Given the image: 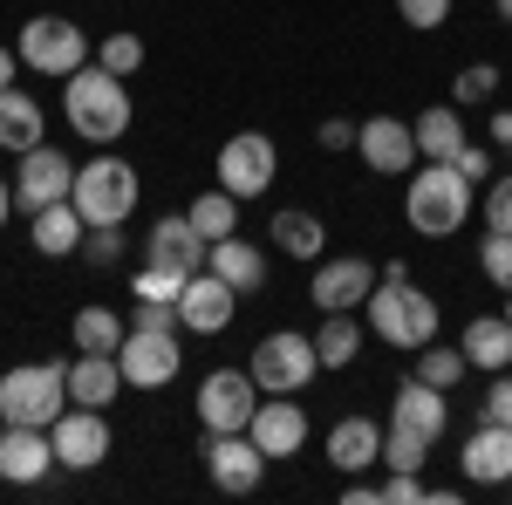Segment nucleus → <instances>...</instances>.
<instances>
[{
    "instance_id": "2f4dec72",
    "label": "nucleus",
    "mask_w": 512,
    "mask_h": 505,
    "mask_svg": "<svg viewBox=\"0 0 512 505\" xmlns=\"http://www.w3.org/2000/svg\"><path fill=\"white\" fill-rule=\"evenodd\" d=\"M185 219L198 226V239H233L239 233V198L226 192V185H212V192H198L192 205H185Z\"/></svg>"
},
{
    "instance_id": "473e14b6",
    "label": "nucleus",
    "mask_w": 512,
    "mask_h": 505,
    "mask_svg": "<svg viewBox=\"0 0 512 505\" xmlns=\"http://www.w3.org/2000/svg\"><path fill=\"white\" fill-rule=\"evenodd\" d=\"M465 369H472V362H465V349H437V342H424V349H417V376H424V383H437V389H458V383H465Z\"/></svg>"
},
{
    "instance_id": "c03bdc74",
    "label": "nucleus",
    "mask_w": 512,
    "mask_h": 505,
    "mask_svg": "<svg viewBox=\"0 0 512 505\" xmlns=\"http://www.w3.org/2000/svg\"><path fill=\"white\" fill-rule=\"evenodd\" d=\"M485 417H492V424H512V369L492 376V389H485Z\"/></svg>"
},
{
    "instance_id": "ddd939ff",
    "label": "nucleus",
    "mask_w": 512,
    "mask_h": 505,
    "mask_svg": "<svg viewBox=\"0 0 512 505\" xmlns=\"http://www.w3.org/2000/svg\"><path fill=\"white\" fill-rule=\"evenodd\" d=\"M76 192V164L69 151H55V144H35V151H21V171H14V205L35 219L41 205H62V198Z\"/></svg>"
},
{
    "instance_id": "f257e3e1",
    "label": "nucleus",
    "mask_w": 512,
    "mask_h": 505,
    "mask_svg": "<svg viewBox=\"0 0 512 505\" xmlns=\"http://www.w3.org/2000/svg\"><path fill=\"white\" fill-rule=\"evenodd\" d=\"M62 117L82 144H117L130 130V82L103 62H82L76 76H62Z\"/></svg>"
},
{
    "instance_id": "a19ab883",
    "label": "nucleus",
    "mask_w": 512,
    "mask_h": 505,
    "mask_svg": "<svg viewBox=\"0 0 512 505\" xmlns=\"http://www.w3.org/2000/svg\"><path fill=\"white\" fill-rule=\"evenodd\" d=\"M492 96H499V69H492V62H472V69L458 76V110H465V103H492Z\"/></svg>"
},
{
    "instance_id": "bb28decb",
    "label": "nucleus",
    "mask_w": 512,
    "mask_h": 505,
    "mask_svg": "<svg viewBox=\"0 0 512 505\" xmlns=\"http://www.w3.org/2000/svg\"><path fill=\"white\" fill-rule=\"evenodd\" d=\"M267 239L287 260H321L328 253V226H321L315 212H301V205H280L274 219H267Z\"/></svg>"
},
{
    "instance_id": "7ed1b4c3",
    "label": "nucleus",
    "mask_w": 512,
    "mask_h": 505,
    "mask_svg": "<svg viewBox=\"0 0 512 505\" xmlns=\"http://www.w3.org/2000/svg\"><path fill=\"white\" fill-rule=\"evenodd\" d=\"M362 308H369V335L390 342V349H424V342H437V301L417 280H376V294Z\"/></svg>"
},
{
    "instance_id": "0eeeda50",
    "label": "nucleus",
    "mask_w": 512,
    "mask_h": 505,
    "mask_svg": "<svg viewBox=\"0 0 512 505\" xmlns=\"http://www.w3.org/2000/svg\"><path fill=\"white\" fill-rule=\"evenodd\" d=\"M82 62H89L82 21H69V14H35L21 28V69H35V76H76Z\"/></svg>"
},
{
    "instance_id": "393cba45",
    "label": "nucleus",
    "mask_w": 512,
    "mask_h": 505,
    "mask_svg": "<svg viewBox=\"0 0 512 505\" xmlns=\"http://www.w3.org/2000/svg\"><path fill=\"white\" fill-rule=\"evenodd\" d=\"M28 239H35V253H41V260H69V253H82L89 226H82L76 198H62V205H41L35 219H28Z\"/></svg>"
},
{
    "instance_id": "6ab92c4d",
    "label": "nucleus",
    "mask_w": 512,
    "mask_h": 505,
    "mask_svg": "<svg viewBox=\"0 0 512 505\" xmlns=\"http://www.w3.org/2000/svg\"><path fill=\"white\" fill-rule=\"evenodd\" d=\"M246 437H253L267 458H301V444H308V410H301L294 396H274V403H260V410H253Z\"/></svg>"
},
{
    "instance_id": "4468645a",
    "label": "nucleus",
    "mask_w": 512,
    "mask_h": 505,
    "mask_svg": "<svg viewBox=\"0 0 512 505\" xmlns=\"http://www.w3.org/2000/svg\"><path fill=\"white\" fill-rule=\"evenodd\" d=\"M376 280H383V267H376V260H362V253H342V260H328V253H321L308 294H315L321 314H335V308H362V301L376 294Z\"/></svg>"
},
{
    "instance_id": "f3484780",
    "label": "nucleus",
    "mask_w": 512,
    "mask_h": 505,
    "mask_svg": "<svg viewBox=\"0 0 512 505\" xmlns=\"http://www.w3.org/2000/svg\"><path fill=\"white\" fill-rule=\"evenodd\" d=\"M233 314H239V294L212 267H198L192 280H185V294H178V321H185L192 335H226Z\"/></svg>"
},
{
    "instance_id": "aec40b11",
    "label": "nucleus",
    "mask_w": 512,
    "mask_h": 505,
    "mask_svg": "<svg viewBox=\"0 0 512 505\" xmlns=\"http://www.w3.org/2000/svg\"><path fill=\"white\" fill-rule=\"evenodd\" d=\"M458 471L472 478V485H512V424H485L465 437V451H458Z\"/></svg>"
},
{
    "instance_id": "20e7f679",
    "label": "nucleus",
    "mask_w": 512,
    "mask_h": 505,
    "mask_svg": "<svg viewBox=\"0 0 512 505\" xmlns=\"http://www.w3.org/2000/svg\"><path fill=\"white\" fill-rule=\"evenodd\" d=\"M137 192H144V178H137V164L130 157H89V164H76V212L82 226H123L130 212H137Z\"/></svg>"
},
{
    "instance_id": "864d4df0",
    "label": "nucleus",
    "mask_w": 512,
    "mask_h": 505,
    "mask_svg": "<svg viewBox=\"0 0 512 505\" xmlns=\"http://www.w3.org/2000/svg\"><path fill=\"white\" fill-rule=\"evenodd\" d=\"M0 430H7V417H0Z\"/></svg>"
},
{
    "instance_id": "7c9ffc66",
    "label": "nucleus",
    "mask_w": 512,
    "mask_h": 505,
    "mask_svg": "<svg viewBox=\"0 0 512 505\" xmlns=\"http://www.w3.org/2000/svg\"><path fill=\"white\" fill-rule=\"evenodd\" d=\"M315 349H321V369H349L355 355H362V321H355V308L321 314V328H315Z\"/></svg>"
},
{
    "instance_id": "5701e85b",
    "label": "nucleus",
    "mask_w": 512,
    "mask_h": 505,
    "mask_svg": "<svg viewBox=\"0 0 512 505\" xmlns=\"http://www.w3.org/2000/svg\"><path fill=\"white\" fill-rule=\"evenodd\" d=\"M123 369L117 355H69V403H82V410H110L123 396Z\"/></svg>"
},
{
    "instance_id": "de8ad7c7",
    "label": "nucleus",
    "mask_w": 512,
    "mask_h": 505,
    "mask_svg": "<svg viewBox=\"0 0 512 505\" xmlns=\"http://www.w3.org/2000/svg\"><path fill=\"white\" fill-rule=\"evenodd\" d=\"M492 144H499V151H512V110H499V117H492Z\"/></svg>"
},
{
    "instance_id": "72a5a7b5",
    "label": "nucleus",
    "mask_w": 512,
    "mask_h": 505,
    "mask_svg": "<svg viewBox=\"0 0 512 505\" xmlns=\"http://www.w3.org/2000/svg\"><path fill=\"white\" fill-rule=\"evenodd\" d=\"M424 451H431V437H417V430H403V424L383 430V465L390 471H424Z\"/></svg>"
},
{
    "instance_id": "a211bd4d",
    "label": "nucleus",
    "mask_w": 512,
    "mask_h": 505,
    "mask_svg": "<svg viewBox=\"0 0 512 505\" xmlns=\"http://www.w3.org/2000/svg\"><path fill=\"white\" fill-rule=\"evenodd\" d=\"M55 471V437L35 424H7L0 430V478L7 485H41Z\"/></svg>"
},
{
    "instance_id": "c85d7f7f",
    "label": "nucleus",
    "mask_w": 512,
    "mask_h": 505,
    "mask_svg": "<svg viewBox=\"0 0 512 505\" xmlns=\"http://www.w3.org/2000/svg\"><path fill=\"white\" fill-rule=\"evenodd\" d=\"M41 123H48V117H41V103L28 96V89H0V151H14V157L35 151Z\"/></svg>"
},
{
    "instance_id": "412c9836",
    "label": "nucleus",
    "mask_w": 512,
    "mask_h": 505,
    "mask_svg": "<svg viewBox=\"0 0 512 505\" xmlns=\"http://www.w3.org/2000/svg\"><path fill=\"white\" fill-rule=\"evenodd\" d=\"M451 389H437V383H424V376H403V389H396V403H390V424H403V430H417V437H444L451 430V403H444Z\"/></svg>"
},
{
    "instance_id": "c756f323",
    "label": "nucleus",
    "mask_w": 512,
    "mask_h": 505,
    "mask_svg": "<svg viewBox=\"0 0 512 505\" xmlns=\"http://www.w3.org/2000/svg\"><path fill=\"white\" fill-rule=\"evenodd\" d=\"M123 335H130V321H123L117 308H76V321H69L76 355H117Z\"/></svg>"
},
{
    "instance_id": "f03ea898",
    "label": "nucleus",
    "mask_w": 512,
    "mask_h": 505,
    "mask_svg": "<svg viewBox=\"0 0 512 505\" xmlns=\"http://www.w3.org/2000/svg\"><path fill=\"white\" fill-rule=\"evenodd\" d=\"M472 212H478V198H472V178L458 164H424V171L403 178V226L410 233L451 239V233H465Z\"/></svg>"
},
{
    "instance_id": "c9c22d12",
    "label": "nucleus",
    "mask_w": 512,
    "mask_h": 505,
    "mask_svg": "<svg viewBox=\"0 0 512 505\" xmlns=\"http://www.w3.org/2000/svg\"><path fill=\"white\" fill-rule=\"evenodd\" d=\"M96 62H103V69H117V76H137V69H144V41L130 35V28H117V35H103Z\"/></svg>"
},
{
    "instance_id": "3c124183",
    "label": "nucleus",
    "mask_w": 512,
    "mask_h": 505,
    "mask_svg": "<svg viewBox=\"0 0 512 505\" xmlns=\"http://www.w3.org/2000/svg\"><path fill=\"white\" fill-rule=\"evenodd\" d=\"M499 21H506V28H512V0H499Z\"/></svg>"
},
{
    "instance_id": "a878e982",
    "label": "nucleus",
    "mask_w": 512,
    "mask_h": 505,
    "mask_svg": "<svg viewBox=\"0 0 512 505\" xmlns=\"http://www.w3.org/2000/svg\"><path fill=\"white\" fill-rule=\"evenodd\" d=\"M410 130H417V157H431V164H458V151L472 144V130H465V110H458V103H431Z\"/></svg>"
},
{
    "instance_id": "6e6552de",
    "label": "nucleus",
    "mask_w": 512,
    "mask_h": 505,
    "mask_svg": "<svg viewBox=\"0 0 512 505\" xmlns=\"http://www.w3.org/2000/svg\"><path fill=\"white\" fill-rule=\"evenodd\" d=\"M117 369L130 389H164L185 369V328H130L117 349Z\"/></svg>"
},
{
    "instance_id": "37998d69",
    "label": "nucleus",
    "mask_w": 512,
    "mask_h": 505,
    "mask_svg": "<svg viewBox=\"0 0 512 505\" xmlns=\"http://www.w3.org/2000/svg\"><path fill=\"white\" fill-rule=\"evenodd\" d=\"M130 328H185V321H178V301H137Z\"/></svg>"
},
{
    "instance_id": "e433bc0d",
    "label": "nucleus",
    "mask_w": 512,
    "mask_h": 505,
    "mask_svg": "<svg viewBox=\"0 0 512 505\" xmlns=\"http://www.w3.org/2000/svg\"><path fill=\"white\" fill-rule=\"evenodd\" d=\"M478 212H485V233H512V171H506V178H485Z\"/></svg>"
},
{
    "instance_id": "423d86ee",
    "label": "nucleus",
    "mask_w": 512,
    "mask_h": 505,
    "mask_svg": "<svg viewBox=\"0 0 512 505\" xmlns=\"http://www.w3.org/2000/svg\"><path fill=\"white\" fill-rule=\"evenodd\" d=\"M253 383H260V396H301V389L321 376V349L315 335H301V328H274L260 349H253Z\"/></svg>"
},
{
    "instance_id": "39448f33",
    "label": "nucleus",
    "mask_w": 512,
    "mask_h": 505,
    "mask_svg": "<svg viewBox=\"0 0 512 505\" xmlns=\"http://www.w3.org/2000/svg\"><path fill=\"white\" fill-rule=\"evenodd\" d=\"M62 410H69V362H21L0 376V417L7 424L48 430Z\"/></svg>"
},
{
    "instance_id": "a18cd8bd",
    "label": "nucleus",
    "mask_w": 512,
    "mask_h": 505,
    "mask_svg": "<svg viewBox=\"0 0 512 505\" xmlns=\"http://www.w3.org/2000/svg\"><path fill=\"white\" fill-rule=\"evenodd\" d=\"M355 130H362V123H349V117H328V123L315 130V137H321V151H349V144H355Z\"/></svg>"
},
{
    "instance_id": "f8f14e48",
    "label": "nucleus",
    "mask_w": 512,
    "mask_h": 505,
    "mask_svg": "<svg viewBox=\"0 0 512 505\" xmlns=\"http://www.w3.org/2000/svg\"><path fill=\"white\" fill-rule=\"evenodd\" d=\"M48 437H55V465L62 471H96L103 458H110V417L103 410H82V403H69L55 424H48Z\"/></svg>"
},
{
    "instance_id": "9b49d317",
    "label": "nucleus",
    "mask_w": 512,
    "mask_h": 505,
    "mask_svg": "<svg viewBox=\"0 0 512 505\" xmlns=\"http://www.w3.org/2000/svg\"><path fill=\"white\" fill-rule=\"evenodd\" d=\"M253 410H260L253 369H212V376L198 383V424L205 430H246Z\"/></svg>"
},
{
    "instance_id": "9d476101",
    "label": "nucleus",
    "mask_w": 512,
    "mask_h": 505,
    "mask_svg": "<svg viewBox=\"0 0 512 505\" xmlns=\"http://www.w3.org/2000/svg\"><path fill=\"white\" fill-rule=\"evenodd\" d=\"M267 465H274V458H267L246 430H205V471H212V485H219V492H233V499L260 492Z\"/></svg>"
},
{
    "instance_id": "09e8293b",
    "label": "nucleus",
    "mask_w": 512,
    "mask_h": 505,
    "mask_svg": "<svg viewBox=\"0 0 512 505\" xmlns=\"http://www.w3.org/2000/svg\"><path fill=\"white\" fill-rule=\"evenodd\" d=\"M14 69H21V55H14V48H0V89H14Z\"/></svg>"
},
{
    "instance_id": "79ce46f5",
    "label": "nucleus",
    "mask_w": 512,
    "mask_h": 505,
    "mask_svg": "<svg viewBox=\"0 0 512 505\" xmlns=\"http://www.w3.org/2000/svg\"><path fill=\"white\" fill-rule=\"evenodd\" d=\"M417 499H431L417 471H390V478H383V505H417Z\"/></svg>"
},
{
    "instance_id": "58836bf2",
    "label": "nucleus",
    "mask_w": 512,
    "mask_h": 505,
    "mask_svg": "<svg viewBox=\"0 0 512 505\" xmlns=\"http://www.w3.org/2000/svg\"><path fill=\"white\" fill-rule=\"evenodd\" d=\"M82 260H89V267H117V260H123V226H89Z\"/></svg>"
},
{
    "instance_id": "1a4fd4ad",
    "label": "nucleus",
    "mask_w": 512,
    "mask_h": 505,
    "mask_svg": "<svg viewBox=\"0 0 512 505\" xmlns=\"http://www.w3.org/2000/svg\"><path fill=\"white\" fill-rule=\"evenodd\" d=\"M219 185L246 205V198H260L267 185H274V171H280V151H274V137L267 130H239V137H226L219 144Z\"/></svg>"
},
{
    "instance_id": "603ef678",
    "label": "nucleus",
    "mask_w": 512,
    "mask_h": 505,
    "mask_svg": "<svg viewBox=\"0 0 512 505\" xmlns=\"http://www.w3.org/2000/svg\"><path fill=\"white\" fill-rule=\"evenodd\" d=\"M506 321H512V294H506Z\"/></svg>"
},
{
    "instance_id": "4c0bfd02",
    "label": "nucleus",
    "mask_w": 512,
    "mask_h": 505,
    "mask_svg": "<svg viewBox=\"0 0 512 505\" xmlns=\"http://www.w3.org/2000/svg\"><path fill=\"white\" fill-rule=\"evenodd\" d=\"M130 294H137V301H178V294H185V280H178V273H164V267H137Z\"/></svg>"
},
{
    "instance_id": "b1692460",
    "label": "nucleus",
    "mask_w": 512,
    "mask_h": 505,
    "mask_svg": "<svg viewBox=\"0 0 512 505\" xmlns=\"http://www.w3.org/2000/svg\"><path fill=\"white\" fill-rule=\"evenodd\" d=\"M328 465L342 471V478H362L369 465H383V430L369 424V417H342V424L328 430Z\"/></svg>"
},
{
    "instance_id": "4be33fe9",
    "label": "nucleus",
    "mask_w": 512,
    "mask_h": 505,
    "mask_svg": "<svg viewBox=\"0 0 512 505\" xmlns=\"http://www.w3.org/2000/svg\"><path fill=\"white\" fill-rule=\"evenodd\" d=\"M205 267L219 273V280L233 287L239 301L267 287V253H260L253 239H239V233H233V239H212V253H205Z\"/></svg>"
},
{
    "instance_id": "cd10ccee",
    "label": "nucleus",
    "mask_w": 512,
    "mask_h": 505,
    "mask_svg": "<svg viewBox=\"0 0 512 505\" xmlns=\"http://www.w3.org/2000/svg\"><path fill=\"white\" fill-rule=\"evenodd\" d=\"M458 349H465V362L472 369H512V321L506 314H478V321H465V335H458Z\"/></svg>"
},
{
    "instance_id": "ea45409f",
    "label": "nucleus",
    "mask_w": 512,
    "mask_h": 505,
    "mask_svg": "<svg viewBox=\"0 0 512 505\" xmlns=\"http://www.w3.org/2000/svg\"><path fill=\"white\" fill-rule=\"evenodd\" d=\"M396 14H403V28H417V35H431L451 21V0H396Z\"/></svg>"
},
{
    "instance_id": "dca6fc26",
    "label": "nucleus",
    "mask_w": 512,
    "mask_h": 505,
    "mask_svg": "<svg viewBox=\"0 0 512 505\" xmlns=\"http://www.w3.org/2000/svg\"><path fill=\"white\" fill-rule=\"evenodd\" d=\"M205 253H212V239H198V226L185 212H164L158 226H151V239H144V267H164V273H178V280H192L205 267Z\"/></svg>"
},
{
    "instance_id": "f704fd0d",
    "label": "nucleus",
    "mask_w": 512,
    "mask_h": 505,
    "mask_svg": "<svg viewBox=\"0 0 512 505\" xmlns=\"http://www.w3.org/2000/svg\"><path fill=\"white\" fill-rule=\"evenodd\" d=\"M478 267H485V280H492L499 294H512V233H485L478 239Z\"/></svg>"
},
{
    "instance_id": "8fccbe9b",
    "label": "nucleus",
    "mask_w": 512,
    "mask_h": 505,
    "mask_svg": "<svg viewBox=\"0 0 512 505\" xmlns=\"http://www.w3.org/2000/svg\"><path fill=\"white\" fill-rule=\"evenodd\" d=\"M14 219V178H0V226Z\"/></svg>"
},
{
    "instance_id": "2eb2a0df",
    "label": "nucleus",
    "mask_w": 512,
    "mask_h": 505,
    "mask_svg": "<svg viewBox=\"0 0 512 505\" xmlns=\"http://www.w3.org/2000/svg\"><path fill=\"white\" fill-rule=\"evenodd\" d=\"M355 157H362L376 178H410V171H417V130L403 117H362Z\"/></svg>"
},
{
    "instance_id": "49530a36",
    "label": "nucleus",
    "mask_w": 512,
    "mask_h": 505,
    "mask_svg": "<svg viewBox=\"0 0 512 505\" xmlns=\"http://www.w3.org/2000/svg\"><path fill=\"white\" fill-rule=\"evenodd\" d=\"M458 171H465L472 185H485V171H492V151H485V144H465V151H458Z\"/></svg>"
}]
</instances>
